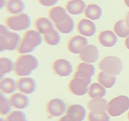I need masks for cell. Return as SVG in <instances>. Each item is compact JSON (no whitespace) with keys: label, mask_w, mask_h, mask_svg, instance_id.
I'll list each match as a JSON object with an SVG mask.
<instances>
[{"label":"cell","mask_w":129,"mask_h":121,"mask_svg":"<svg viewBox=\"0 0 129 121\" xmlns=\"http://www.w3.org/2000/svg\"><path fill=\"white\" fill-rule=\"evenodd\" d=\"M66 12L67 11L60 6L51 8L48 12L49 18L54 23L56 30L64 34H69L72 32L75 28L74 20Z\"/></svg>","instance_id":"6da1fadb"},{"label":"cell","mask_w":129,"mask_h":121,"mask_svg":"<svg viewBox=\"0 0 129 121\" xmlns=\"http://www.w3.org/2000/svg\"><path fill=\"white\" fill-rule=\"evenodd\" d=\"M39 61L37 58L31 54L21 55L14 62V73L17 76L26 77L37 69Z\"/></svg>","instance_id":"7a4b0ae2"},{"label":"cell","mask_w":129,"mask_h":121,"mask_svg":"<svg viewBox=\"0 0 129 121\" xmlns=\"http://www.w3.org/2000/svg\"><path fill=\"white\" fill-rule=\"evenodd\" d=\"M42 42V34L37 30H27L23 34V37L17 48V52L21 55L29 54L34 51Z\"/></svg>","instance_id":"3957f363"},{"label":"cell","mask_w":129,"mask_h":121,"mask_svg":"<svg viewBox=\"0 0 129 121\" xmlns=\"http://www.w3.org/2000/svg\"><path fill=\"white\" fill-rule=\"evenodd\" d=\"M0 49L1 52L15 51L17 50L21 42V37L14 32L9 31V28L1 24L0 27Z\"/></svg>","instance_id":"277c9868"},{"label":"cell","mask_w":129,"mask_h":121,"mask_svg":"<svg viewBox=\"0 0 129 121\" xmlns=\"http://www.w3.org/2000/svg\"><path fill=\"white\" fill-rule=\"evenodd\" d=\"M99 68L101 71L109 73L113 76H119L123 69V63L122 60L114 56L105 57L99 63Z\"/></svg>","instance_id":"5b68a950"},{"label":"cell","mask_w":129,"mask_h":121,"mask_svg":"<svg viewBox=\"0 0 129 121\" xmlns=\"http://www.w3.org/2000/svg\"><path fill=\"white\" fill-rule=\"evenodd\" d=\"M129 110V97L118 95L108 102V114L111 117H118Z\"/></svg>","instance_id":"8992f818"},{"label":"cell","mask_w":129,"mask_h":121,"mask_svg":"<svg viewBox=\"0 0 129 121\" xmlns=\"http://www.w3.org/2000/svg\"><path fill=\"white\" fill-rule=\"evenodd\" d=\"M5 25L13 31H24L30 28L31 19L30 17L26 13L17 14L7 17L5 20Z\"/></svg>","instance_id":"52a82bcc"},{"label":"cell","mask_w":129,"mask_h":121,"mask_svg":"<svg viewBox=\"0 0 129 121\" xmlns=\"http://www.w3.org/2000/svg\"><path fill=\"white\" fill-rule=\"evenodd\" d=\"M91 83L84 79L73 77L68 84L69 91L74 95L83 96L88 93Z\"/></svg>","instance_id":"ba28073f"},{"label":"cell","mask_w":129,"mask_h":121,"mask_svg":"<svg viewBox=\"0 0 129 121\" xmlns=\"http://www.w3.org/2000/svg\"><path fill=\"white\" fill-rule=\"evenodd\" d=\"M46 110L49 115L53 117H60L66 113L67 108L66 103L61 99L54 98L50 100L46 105Z\"/></svg>","instance_id":"9c48e42d"},{"label":"cell","mask_w":129,"mask_h":121,"mask_svg":"<svg viewBox=\"0 0 129 121\" xmlns=\"http://www.w3.org/2000/svg\"><path fill=\"white\" fill-rule=\"evenodd\" d=\"M52 70L58 76L66 77L72 73L73 66L68 60L61 58L57 59L52 63Z\"/></svg>","instance_id":"30bf717a"},{"label":"cell","mask_w":129,"mask_h":121,"mask_svg":"<svg viewBox=\"0 0 129 121\" xmlns=\"http://www.w3.org/2000/svg\"><path fill=\"white\" fill-rule=\"evenodd\" d=\"M89 45L88 40L84 36H75L69 40L67 49L73 54H80L83 50Z\"/></svg>","instance_id":"8fae6325"},{"label":"cell","mask_w":129,"mask_h":121,"mask_svg":"<svg viewBox=\"0 0 129 121\" xmlns=\"http://www.w3.org/2000/svg\"><path fill=\"white\" fill-rule=\"evenodd\" d=\"M17 87L20 93L25 94V95H31L37 90V83L34 79L29 76H26L17 80Z\"/></svg>","instance_id":"7c38bea8"},{"label":"cell","mask_w":129,"mask_h":121,"mask_svg":"<svg viewBox=\"0 0 129 121\" xmlns=\"http://www.w3.org/2000/svg\"><path fill=\"white\" fill-rule=\"evenodd\" d=\"M87 107L91 113L102 114L108 113V101L104 98L91 99L87 103Z\"/></svg>","instance_id":"4fadbf2b"},{"label":"cell","mask_w":129,"mask_h":121,"mask_svg":"<svg viewBox=\"0 0 129 121\" xmlns=\"http://www.w3.org/2000/svg\"><path fill=\"white\" fill-rule=\"evenodd\" d=\"M99 57V51L94 45H88L80 54V59L85 63L93 64L97 61Z\"/></svg>","instance_id":"5bb4252c"},{"label":"cell","mask_w":129,"mask_h":121,"mask_svg":"<svg viewBox=\"0 0 129 121\" xmlns=\"http://www.w3.org/2000/svg\"><path fill=\"white\" fill-rule=\"evenodd\" d=\"M9 101L13 109L17 110H24L27 108L30 104V100L28 96L22 93H14L9 97Z\"/></svg>","instance_id":"9a60e30c"},{"label":"cell","mask_w":129,"mask_h":121,"mask_svg":"<svg viewBox=\"0 0 129 121\" xmlns=\"http://www.w3.org/2000/svg\"><path fill=\"white\" fill-rule=\"evenodd\" d=\"M77 31L81 36L92 37L96 32V25L91 20L83 18L78 22Z\"/></svg>","instance_id":"2e32d148"},{"label":"cell","mask_w":129,"mask_h":121,"mask_svg":"<svg viewBox=\"0 0 129 121\" xmlns=\"http://www.w3.org/2000/svg\"><path fill=\"white\" fill-rule=\"evenodd\" d=\"M66 115L74 121H83L87 115L86 109L81 105H72L66 110Z\"/></svg>","instance_id":"e0dca14e"},{"label":"cell","mask_w":129,"mask_h":121,"mask_svg":"<svg viewBox=\"0 0 129 121\" xmlns=\"http://www.w3.org/2000/svg\"><path fill=\"white\" fill-rule=\"evenodd\" d=\"M99 42L105 47H112L118 42V37L113 32L109 30L102 31L98 37Z\"/></svg>","instance_id":"ac0fdd59"},{"label":"cell","mask_w":129,"mask_h":121,"mask_svg":"<svg viewBox=\"0 0 129 121\" xmlns=\"http://www.w3.org/2000/svg\"><path fill=\"white\" fill-rule=\"evenodd\" d=\"M86 4L83 0H70L66 4V10L71 15H79L86 9Z\"/></svg>","instance_id":"d6986e66"},{"label":"cell","mask_w":129,"mask_h":121,"mask_svg":"<svg viewBox=\"0 0 129 121\" xmlns=\"http://www.w3.org/2000/svg\"><path fill=\"white\" fill-rule=\"evenodd\" d=\"M35 28L37 29V32H39L41 34H42L43 36L48 33L50 31H51L53 29V25H52L51 21L47 17H38V18L35 21L34 23Z\"/></svg>","instance_id":"ffe728a7"},{"label":"cell","mask_w":129,"mask_h":121,"mask_svg":"<svg viewBox=\"0 0 129 121\" xmlns=\"http://www.w3.org/2000/svg\"><path fill=\"white\" fill-rule=\"evenodd\" d=\"M0 90L4 95H13L17 90V81L10 77L3 78L0 82Z\"/></svg>","instance_id":"44dd1931"},{"label":"cell","mask_w":129,"mask_h":121,"mask_svg":"<svg viewBox=\"0 0 129 121\" xmlns=\"http://www.w3.org/2000/svg\"><path fill=\"white\" fill-rule=\"evenodd\" d=\"M97 81L106 89H109V88H112L116 84L117 76L104 71H100L98 74V76H97Z\"/></svg>","instance_id":"7402d4cb"},{"label":"cell","mask_w":129,"mask_h":121,"mask_svg":"<svg viewBox=\"0 0 129 121\" xmlns=\"http://www.w3.org/2000/svg\"><path fill=\"white\" fill-rule=\"evenodd\" d=\"M6 10L11 14H21L25 9V4L22 0H8L5 5Z\"/></svg>","instance_id":"603a6c76"},{"label":"cell","mask_w":129,"mask_h":121,"mask_svg":"<svg viewBox=\"0 0 129 121\" xmlns=\"http://www.w3.org/2000/svg\"><path fill=\"white\" fill-rule=\"evenodd\" d=\"M106 93V88L103 86L99 82H94V83H92L89 85L88 95L90 99H99L104 98Z\"/></svg>","instance_id":"cb8c5ba5"},{"label":"cell","mask_w":129,"mask_h":121,"mask_svg":"<svg viewBox=\"0 0 129 121\" xmlns=\"http://www.w3.org/2000/svg\"><path fill=\"white\" fill-rule=\"evenodd\" d=\"M102 8L97 4H89L84 11L85 17L91 21H95V20L99 19L102 16Z\"/></svg>","instance_id":"d4e9b609"},{"label":"cell","mask_w":129,"mask_h":121,"mask_svg":"<svg viewBox=\"0 0 129 121\" xmlns=\"http://www.w3.org/2000/svg\"><path fill=\"white\" fill-rule=\"evenodd\" d=\"M14 71V62L8 57L0 59V77L2 79L8 73Z\"/></svg>","instance_id":"484cf974"},{"label":"cell","mask_w":129,"mask_h":121,"mask_svg":"<svg viewBox=\"0 0 129 121\" xmlns=\"http://www.w3.org/2000/svg\"><path fill=\"white\" fill-rule=\"evenodd\" d=\"M113 32L117 35V37L127 38L129 37V28L127 26L124 19L119 20L113 26Z\"/></svg>","instance_id":"4316f807"},{"label":"cell","mask_w":129,"mask_h":121,"mask_svg":"<svg viewBox=\"0 0 129 121\" xmlns=\"http://www.w3.org/2000/svg\"><path fill=\"white\" fill-rule=\"evenodd\" d=\"M44 41L45 42L50 46H57L60 42V33L56 29L53 28L48 33L44 35Z\"/></svg>","instance_id":"83f0119b"},{"label":"cell","mask_w":129,"mask_h":121,"mask_svg":"<svg viewBox=\"0 0 129 121\" xmlns=\"http://www.w3.org/2000/svg\"><path fill=\"white\" fill-rule=\"evenodd\" d=\"M12 105L10 104L9 99L4 95V94L1 93L0 95V114L1 115H8L11 113Z\"/></svg>","instance_id":"f1b7e54d"},{"label":"cell","mask_w":129,"mask_h":121,"mask_svg":"<svg viewBox=\"0 0 129 121\" xmlns=\"http://www.w3.org/2000/svg\"><path fill=\"white\" fill-rule=\"evenodd\" d=\"M7 121H28L26 114L21 110L12 111L6 118Z\"/></svg>","instance_id":"f546056e"},{"label":"cell","mask_w":129,"mask_h":121,"mask_svg":"<svg viewBox=\"0 0 129 121\" xmlns=\"http://www.w3.org/2000/svg\"><path fill=\"white\" fill-rule=\"evenodd\" d=\"M88 120L89 121H110V115L108 113L98 114L89 112L88 114Z\"/></svg>","instance_id":"4dcf8cb0"},{"label":"cell","mask_w":129,"mask_h":121,"mask_svg":"<svg viewBox=\"0 0 129 121\" xmlns=\"http://www.w3.org/2000/svg\"><path fill=\"white\" fill-rule=\"evenodd\" d=\"M59 0H38L40 4H42L46 7H51L55 4H56Z\"/></svg>","instance_id":"1f68e13d"},{"label":"cell","mask_w":129,"mask_h":121,"mask_svg":"<svg viewBox=\"0 0 129 121\" xmlns=\"http://www.w3.org/2000/svg\"><path fill=\"white\" fill-rule=\"evenodd\" d=\"M59 121H74L73 119H71L68 115H64L62 117H60V119H59Z\"/></svg>","instance_id":"d6a6232c"},{"label":"cell","mask_w":129,"mask_h":121,"mask_svg":"<svg viewBox=\"0 0 129 121\" xmlns=\"http://www.w3.org/2000/svg\"><path fill=\"white\" fill-rule=\"evenodd\" d=\"M124 20H125V22H126V24H127V26L129 28V12L128 13L126 14V16H125V18H124Z\"/></svg>","instance_id":"836d02e7"},{"label":"cell","mask_w":129,"mask_h":121,"mask_svg":"<svg viewBox=\"0 0 129 121\" xmlns=\"http://www.w3.org/2000/svg\"><path fill=\"white\" fill-rule=\"evenodd\" d=\"M124 45H125L126 47H127V49H128V50H129V37H127L125 39Z\"/></svg>","instance_id":"e575fe53"},{"label":"cell","mask_w":129,"mask_h":121,"mask_svg":"<svg viewBox=\"0 0 129 121\" xmlns=\"http://www.w3.org/2000/svg\"><path fill=\"white\" fill-rule=\"evenodd\" d=\"M6 4H7V2H6L5 0H1V8L4 7V5H6Z\"/></svg>","instance_id":"d590c367"},{"label":"cell","mask_w":129,"mask_h":121,"mask_svg":"<svg viewBox=\"0 0 129 121\" xmlns=\"http://www.w3.org/2000/svg\"><path fill=\"white\" fill-rule=\"evenodd\" d=\"M124 3H125V4L129 8V0H124Z\"/></svg>","instance_id":"8d00e7d4"},{"label":"cell","mask_w":129,"mask_h":121,"mask_svg":"<svg viewBox=\"0 0 129 121\" xmlns=\"http://www.w3.org/2000/svg\"><path fill=\"white\" fill-rule=\"evenodd\" d=\"M0 121H7V119H3V118H1V119H0Z\"/></svg>","instance_id":"74e56055"},{"label":"cell","mask_w":129,"mask_h":121,"mask_svg":"<svg viewBox=\"0 0 129 121\" xmlns=\"http://www.w3.org/2000/svg\"><path fill=\"white\" fill-rule=\"evenodd\" d=\"M127 118H128V119H129V111H128V114H127Z\"/></svg>","instance_id":"f35d334b"}]
</instances>
